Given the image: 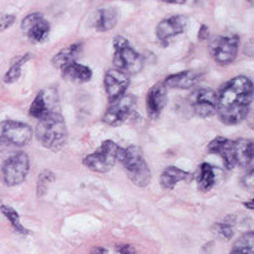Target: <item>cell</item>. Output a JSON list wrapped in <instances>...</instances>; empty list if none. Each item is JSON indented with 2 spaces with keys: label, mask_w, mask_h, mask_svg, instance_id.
<instances>
[{
  "label": "cell",
  "mask_w": 254,
  "mask_h": 254,
  "mask_svg": "<svg viewBox=\"0 0 254 254\" xmlns=\"http://www.w3.org/2000/svg\"><path fill=\"white\" fill-rule=\"evenodd\" d=\"M192 178H193L192 173L181 170L176 166H169V167H166L162 173V176H160V185L165 190H173L178 183H181V181L190 183V181H192Z\"/></svg>",
  "instance_id": "18"
},
{
  "label": "cell",
  "mask_w": 254,
  "mask_h": 254,
  "mask_svg": "<svg viewBox=\"0 0 254 254\" xmlns=\"http://www.w3.org/2000/svg\"><path fill=\"white\" fill-rule=\"evenodd\" d=\"M210 153H216L224 162L225 169L232 170L236 167L235 160V148H234V141L224 138V137H216L207 146Z\"/></svg>",
  "instance_id": "15"
},
{
  "label": "cell",
  "mask_w": 254,
  "mask_h": 254,
  "mask_svg": "<svg viewBox=\"0 0 254 254\" xmlns=\"http://www.w3.org/2000/svg\"><path fill=\"white\" fill-rule=\"evenodd\" d=\"M31 58V54H25L24 57H21L17 61V63H14L11 66H10V69L7 70L6 75H4V83H14L17 82L21 76V69H22V65L28 61Z\"/></svg>",
  "instance_id": "26"
},
{
  "label": "cell",
  "mask_w": 254,
  "mask_h": 254,
  "mask_svg": "<svg viewBox=\"0 0 254 254\" xmlns=\"http://www.w3.org/2000/svg\"><path fill=\"white\" fill-rule=\"evenodd\" d=\"M239 36L229 33V35H218L210 40L209 51L213 60L220 65H228L238 56L239 50Z\"/></svg>",
  "instance_id": "7"
},
{
  "label": "cell",
  "mask_w": 254,
  "mask_h": 254,
  "mask_svg": "<svg viewBox=\"0 0 254 254\" xmlns=\"http://www.w3.org/2000/svg\"><path fill=\"white\" fill-rule=\"evenodd\" d=\"M54 180H56V176H54V173L51 172V170H45V172L40 173L38 180V196H43L45 195Z\"/></svg>",
  "instance_id": "27"
},
{
  "label": "cell",
  "mask_w": 254,
  "mask_h": 254,
  "mask_svg": "<svg viewBox=\"0 0 254 254\" xmlns=\"http://www.w3.org/2000/svg\"><path fill=\"white\" fill-rule=\"evenodd\" d=\"M165 3H172V4H185V0H165Z\"/></svg>",
  "instance_id": "34"
},
{
  "label": "cell",
  "mask_w": 254,
  "mask_h": 254,
  "mask_svg": "<svg viewBox=\"0 0 254 254\" xmlns=\"http://www.w3.org/2000/svg\"><path fill=\"white\" fill-rule=\"evenodd\" d=\"M229 254H254V234L250 231L235 242Z\"/></svg>",
  "instance_id": "24"
},
{
  "label": "cell",
  "mask_w": 254,
  "mask_h": 254,
  "mask_svg": "<svg viewBox=\"0 0 254 254\" xmlns=\"http://www.w3.org/2000/svg\"><path fill=\"white\" fill-rule=\"evenodd\" d=\"M245 187L253 188V170H249L248 174H245Z\"/></svg>",
  "instance_id": "31"
},
{
  "label": "cell",
  "mask_w": 254,
  "mask_h": 254,
  "mask_svg": "<svg viewBox=\"0 0 254 254\" xmlns=\"http://www.w3.org/2000/svg\"><path fill=\"white\" fill-rule=\"evenodd\" d=\"M118 22V11L115 7H102L94 15V26L98 32H108Z\"/></svg>",
  "instance_id": "20"
},
{
  "label": "cell",
  "mask_w": 254,
  "mask_h": 254,
  "mask_svg": "<svg viewBox=\"0 0 254 254\" xmlns=\"http://www.w3.org/2000/svg\"><path fill=\"white\" fill-rule=\"evenodd\" d=\"M193 112L200 118H210L217 112V93L214 90L199 89L193 91L190 98Z\"/></svg>",
  "instance_id": "11"
},
{
  "label": "cell",
  "mask_w": 254,
  "mask_h": 254,
  "mask_svg": "<svg viewBox=\"0 0 254 254\" xmlns=\"http://www.w3.org/2000/svg\"><path fill=\"white\" fill-rule=\"evenodd\" d=\"M29 172V158L25 152H17L8 156L1 166L3 181L7 187H15L25 181Z\"/></svg>",
  "instance_id": "8"
},
{
  "label": "cell",
  "mask_w": 254,
  "mask_h": 254,
  "mask_svg": "<svg viewBox=\"0 0 254 254\" xmlns=\"http://www.w3.org/2000/svg\"><path fill=\"white\" fill-rule=\"evenodd\" d=\"M118 160L123 165L127 177L134 185L146 187L151 183V170L140 146L130 145L127 148H119Z\"/></svg>",
  "instance_id": "3"
},
{
  "label": "cell",
  "mask_w": 254,
  "mask_h": 254,
  "mask_svg": "<svg viewBox=\"0 0 254 254\" xmlns=\"http://www.w3.org/2000/svg\"><path fill=\"white\" fill-rule=\"evenodd\" d=\"M91 254H108V250L105 248H94L91 250Z\"/></svg>",
  "instance_id": "33"
},
{
  "label": "cell",
  "mask_w": 254,
  "mask_h": 254,
  "mask_svg": "<svg viewBox=\"0 0 254 254\" xmlns=\"http://www.w3.org/2000/svg\"><path fill=\"white\" fill-rule=\"evenodd\" d=\"M104 84H105V91L108 94L109 101L114 102L119 97L126 94V90L130 84V77L126 72L112 68L107 70L105 77H104Z\"/></svg>",
  "instance_id": "14"
},
{
  "label": "cell",
  "mask_w": 254,
  "mask_h": 254,
  "mask_svg": "<svg viewBox=\"0 0 254 254\" xmlns=\"http://www.w3.org/2000/svg\"><path fill=\"white\" fill-rule=\"evenodd\" d=\"M188 26V18L185 15H172L162 19L156 26V38L162 45H167L173 38L184 33Z\"/></svg>",
  "instance_id": "13"
},
{
  "label": "cell",
  "mask_w": 254,
  "mask_h": 254,
  "mask_svg": "<svg viewBox=\"0 0 254 254\" xmlns=\"http://www.w3.org/2000/svg\"><path fill=\"white\" fill-rule=\"evenodd\" d=\"M119 148L115 141L108 140L104 141L101 145L97 148V151L90 153L89 156H86L83 163L86 167H89L90 170L95 173H107L109 172L115 163L118 162V153Z\"/></svg>",
  "instance_id": "6"
},
{
  "label": "cell",
  "mask_w": 254,
  "mask_h": 254,
  "mask_svg": "<svg viewBox=\"0 0 254 254\" xmlns=\"http://www.w3.org/2000/svg\"><path fill=\"white\" fill-rule=\"evenodd\" d=\"M199 77L200 75L195 70H183V72H178V73L166 77L163 86L166 89L187 90L190 89L199 80Z\"/></svg>",
  "instance_id": "17"
},
{
  "label": "cell",
  "mask_w": 254,
  "mask_h": 254,
  "mask_svg": "<svg viewBox=\"0 0 254 254\" xmlns=\"http://www.w3.org/2000/svg\"><path fill=\"white\" fill-rule=\"evenodd\" d=\"M14 22H15L14 14H0V32L6 31L7 28L13 25Z\"/></svg>",
  "instance_id": "29"
},
{
  "label": "cell",
  "mask_w": 254,
  "mask_h": 254,
  "mask_svg": "<svg viewBox=\"0 0 254 254\" xmlns=\"http://www.w3.org/2000/svg\"><path fill=\"white\" fill-rule=\"evenodd\" d=\"M209 38V28L206 25H202L200 31H199V39L200 40H204V39Z\"/></svg>",
  "instance_id": "32"
},
{
  "label": "cell",
  "mask_w": 254,
  "mask_h": 254,
  "mask_svg": "<svg viewBox=\"0 0 254 254\" xmlns=\"http://www.w3.org/2000/svg\"><path fill=\"white\" fill-rule=\"evenodd\" d=\"M58 112V93L54 87L40 90L29 108V116L35 119H43L47 115Z\"/></svg>",
  "instance_id": "9"
},
{
  "label": "cell",
  "mask_w": 254,
  "mask_h": 254,
  "mask_svg": "<svg viewBox=\"0 0 254 254\" xmlns=\"http://www.w3.org/2000/svg\"><path fill=\"white\" fill-rule=\"evenodd\" d=\"M32 127L17 121H6L0 123V151L11 148H22L32 140Z\"/></svg>",
  "instance_id": "4"
},
{
  "label": "cell",
  "mask_w": 254,
  "mask_h": 254,
  "mask_svg": "<svg viewBox=\"0 0 254 254\" xmlns=\"http://www.w3.org/2000/svg\"><path fill=\"white\" fill-rule=\"evenodd\" d=\"M213 231H214V234L217 236H220V238H224L225 241H229L232 236H234V228L227 224V222H222V224H216L214 227H213Z\"/></svg>",
  "instance_id": "28"
},
{
  "label": "cell",
  "mask_w": 254,
  "mask_h": 254,
  "mask_svg": "<svg viewBox=\"0 0 254 254\" xmlns=\"http://www.w3.org/2000/svg\"><path fill=\"white\" fill-rule=\"evenodd\" d=\"M216 184V172L214 167L209 163H202L197 174V190L207 192Z\"/></svg>",
  "instance_id": "23"
},
{
  "label": "cell",
  "mask_w": 254,
  "mask_h": 254,
  "mask_svg": "<svg viewBox=\"0 0 254 254\" xmlns=\"http://www.w3.org/2000/svg\"><path fill=\"white\" fill-rule=\"evenodd\" d=\"M246 204V207L250 210H253L254 209V206H253V200H250V202H248V203H245Z\"/></svg>",
  "instance_id": "35"
},
{
  "label": "cell",
  "mask_w": 254,
  "mask_h": 254,
  "mask_svg": "<svg viewBox=\"0 0 254 254\" xmlns=\"http://www.w3.org/2000/svg\"><path fill=\"white\" fill-rule=\"evenodd\" d=\"M0 211L4 214L7 220L10 221V224L13 225V228L19 232V234H22V235H26V234H29V231L25 229L22 227V224H21V220H19V214L15 211V209L13 207H10V206H7V204H0Z\"/></svg>",
  "instance_id": "25"
},
{
  "label": "cell",
  "mask_w": 254,
  "mask_h": 254,
  "mask_svg": "<svg viewBox=\"0 0 254 254\" xmlns=\"http://www.w3.org/2000/svg\"><path fill=\"white\" fill-rule=\"evenodd\" d=\"M114 64L116 69L123 70V72H126L127 75L138 73L142 69L144 58L141 57L140 54L128 45L126 38L116 36L114 40Z\"/></svg>",
  "instance_id": "5"
},
{
  "label": "cell",
  "mask_w": 254,
  "mask_h": 254,
  "mask_svg": "<svg viewBox=\"0 0 254 254\" xmlns=\"http://www.w3.org/2000/svg\"><path fill=\"white\" fill-rule=\"evenodd\" d=\"M235 148V160L236 167H248L253 165V142L252 140L241 138L234 141Z\"/></svg>",
  "instance_id": "21"
},
{
  "label": "cell",
  "mask_w": 254,
  "mask_h": 254,
  "mask_svg": "<svg viewBox=\"0 0 254 254\" xmlns=\"http://www.w3.org/2000/svg\"><path fill=\"white\" fill-rule=\"evenodd\" d=\"M38 141L51 151H60L68 141V128L60 112L47 115L36 126Z\"/></svg>",
  "instance_id": "2"
},
{
  "label": "cell",
  "mask_w": 254,
  "mask_h": 254,
  "mask_svg": "<svg viewBox=\"0 0 254 254\" xmlns=\"http://www.w3.org/2000/svg\"><path fill=\"white\" fill-rule=\"evenodd\" d=\"M134 105H135V98L133 95L123 94L111 104V107L102 118V122L109 126H119L121 123L126 121Z\"/></svg>",
  "instance_id": "12"
},
{
  "label": "cell",
  "mask_w": 254,
  "mask_h": 254,
  "mask_svg": "<svg viewBox=\"0 0 254 254\" xmlns=\"http://www.w3.org/2000/svg\"><path fill=\"white\" fill-rule=\"evenodd\" d=\"M253 101V82L236 76L222 86L217 94V114L222 123L238 125L246 119Z\"/></svg>",
  "instance_id": "1"
},
{
  "label": "cell",
  "mask_w": 254,
  "mask_h": 254,
  "mask_svg": "<svg viewBox=\"0 0 254 254\" xmlns=\"http://www.w3.org/2000/svg\"><path fill=\"white\" fill-rule=\"evenodd\" d=\"M21 29L33 43H42L49 38L50 24L42 13H31L22 19Z\"/></svg>",
  "instance_id": "10"
},
{
  "label": "cell",
  "mask_w": 254,
  "mask_h": 254,
  "mask_svg": "<svg viewBox=\"0 0 254 254\" xmlns=\"http://www.w3.org/2000/svg\"><path fill=\"white\" fill-rule=\"evenodd\" d=\"M167 102V89L163 83L155 84L146 94V114L151 119H156Z\"/></svg>",
  "instance_id": "16"
},
{
  "label": "cell",
  "mask_w": 254,
  "mask_h": 254,
  "mask_svg": "<svg viewBox=\"0 0 254 254\" xmlns=\"http://www.w3.org/2000/svg\"><path fill=\"white\" fill-rule=\"evenodd\" d=\"M116 252L119 254H135V249L131 245H119Z\"/></svg>",
  "instance_id": "30"
},
{
  "label": "cell",
  "mask_w": 254,
  "mask_h": 254,
  "mask_svg": "<svg viewBox=\"0 0 254 254\" xmlns=\"http://www.w3.org/2000/svg\"><path fill=\"white\" fill-rule=\"evenodd\" d=\"M64 79L69 80L72 83H86L89 82L90 79L93 77V72L89 66L82 65L79 63H72L66 66H64L63 69Z\"/></svg>",
  "instance_id": "19"
},
{
  "label": "cell",
  "mask_w": 254,
  "mask_h": 254,
  "mask_svg": "<svg viewBox=\"0 0 254 254\" xmlns=\"http://www.w3.org/2000/svg\"><path fill=\"white\" fill-rule=\"evenodd\" d=\"M80 50H82L80 43H75V45H70L69 47H65L53 57V65L63 69L64 66L72 63H76V58L80 54Z\"/></svg>",
  "instance_id": "22"
}]
</instances>
